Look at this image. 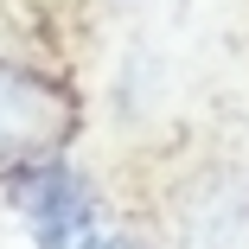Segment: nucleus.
I'll return each instance as SVG.
<instances>
[{
	"mask_svg": "<svg viewBox=\"0 0 249 249\" xmlns=\"http://www.w3.org/2000/svg\"><path fill=\"white\" fill-rule=\"evenodd\" d=\"M77 122H83V103L64 77L0 64V173L58 160V147L77 134Z\"/></svg>",
	"mask_w": 249,
	"mask_h": 249,
	"instance_id": "obj_1",
	"label": "nucleus"
},
{
	"mask_svg": "<svg viewBox=\"0 0 249 249\" xmlns=\"http://www.w3.org/2000/svg\"><path fill=\"white\" fill-rule=\"evenodd\" d=\"M7 205L32 230L38 249H83L96 236V192L64 160H32L7 173Z\"/></svg>",
	"mask_w": 249,
	"mask_h": 249,
	"instance_id": "obj_2",
	"label": "nucleus"
},
{
	"mask_svg": "<svg viewBox=\"0 0 249 249\" xmlns=\"http://www.w3.org/2000/svg\"><path fill=\"white\" fill-rule=\"evenodd\" d=\"M83 249H134V243H128V236H109V230H96Z\"/></svg>",
	"mask_w": 249,
	"mask_h": 249,
	"instance_id": "obj_3",
	"label": "nucleus"
}]
</instances>
